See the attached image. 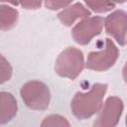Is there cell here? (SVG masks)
I'll return each mask as SVG.
<instances>
[{
    "label": "cell",
    "instance_id": "obj_1",
    "mask_svg": "<svg viewBox=\"0 0 127 127\" xmlns=\"http://www.w3.org/2000/svg\"><path fill=\"white\" fill-rule=\"evenodd\" d=\"M106 90V83H95L88 91L76 92L70 103L72 114L77 119H87L97 113L102 107Z\"/></svg>",
    "mask_w": 127,
    "mask_h": 127
},
{
    "label": "cell",
    "instance_id": "obj_2",
    "mask_svg": "<svg viewBox=\"0 0 127 127\" xmlns=\"http://www.w3.org/2000/svg\"><path fill=\"white\" fill-rule=\"evenodd\" d=\"M84 66V58L80 50L74 47L64 49L56 60L55 70L62 76L69 79H75Z\"/></svg>",
    "mask_w": 127,
    "mask_h": 127
},
{
    "label": "cell",
    "instance_id": "obj_3",
    "mask_svg": "<svg viewBox=\"0 0 127 127\" xmlns=\"http://www.w3.org/2000/svg\"><path fill=\"white\" fill-rule=\"evenodd\" d=\"M21 97L24 103L34 110H45L50 105L51 92L49 87L42 81L31 80L26 82L21 90Z\"/></svg>",
    "mask_w": 127,
    "mask_h": 127
},
{
    "label": "cell",
    "instance_id": "obj_4",
    "mask_svg": "<svg viewBox=\"0 0 127 127\" xmlns=\"http://www.w3.org/2000/svg\"><path fill=\"white\" fill-rule=\"evenodd\" d=\"M119 56V51L110 39L104 40V48L100 51L90 52L86 60V67L95 71H105L114 65Z\"/></svg>",
    "mask_w": 127,
    "mask_h": 127
},
{
    "label": "cell",
    "instance_id": "obj_5",
    "mask_svg": "<svg viewBox=\"0 0 127 127\" xmlns=\"http://www.w3.org/2000/svg\"><path fill=\"white\" fill-rule=\"evenodd\" d=\"M124 104L121 98L110 96L99 110L92 127H116L123 113Z\"/></svg>",
    "mask_w": 127,
    "mask_h": 127
},
{
    "label": "cell",
    "instance_id": "obj_6",
    "mask_svg": "<svg viewBox=\"0 0 127 127\" xmlns=\"http://www.w3.org/2000/svg\"><path fill=\"white\" fill-rule=\"evenodd\" d=\"M103 25L104 19L102 17H87L73 27L71 31L72 38L77 44L86 45L95 36L101 33Z\"/></svg>",
    "mask_w": 127,
    "mask_h": 127
},
{
    "label": "cell",
    "instance_id": "obj_7",
    "mask_svg": "<svg viewBox=\"0 0 127 127\" xmlns=\"http://www.w3.org/2000/svg\"><path fill=\"white\" fill-rule=\"evenodd\" d=\"M126 25L127 15L123 10L111 13L104 20L106 33L112 36L120 46H125L126 44Z\"/></svg>",
    "mask_w": 127,
    "mask_h": 127
},
{
    "label": "cell",
    "instance_id": "obj_8",
    "mask_svg": "<svg viewBox=\"0 0 127 127\" xmlns=\"http://www.w3.org/2000/svg\"><path fill=\"white\" fill-rule=\"evenodd\" d=\"M90 16V12L81 3L70 4L58 14L59 20L64 26H71L77 19H85Z\"/></svg>",
    "mask_w": 127,
    "mask_h": 127
},
{
    "label": "cell",
    "instance_id": "obj_9",
    "mask_svg": "<svg viewBox=\"0 0 127 127\" xmlns=\"http://www.w3.org/2000/svg\"><path fill=\"white\" fill-rule=\"evenodd\" d=\"M17 101L15 97L6 91H0V125L11 121L17 114Z\"/></svg>",
    "mask_w": 127,
    "mask_h": 127
},
{
    "label": "cell",
    "instance_id": "obj_10",
    "mask_svg": "<svg viewBox=\"0 0 127 127\" xmlns=\"http://www.w3.org/2000/svg\"><path fill=\"white\" fill-rule=\"evenodd\" d=\"M18 11L8 5H0V30L12 29L18 21Z\"/></svg>",
    "mask_w": 127,
    "mask_h": 127
},
{
    "label": "cell",
    "instance_id": "obj_11",
    "mask_svg": "<svg viewBox=\"0 0 127 127\" xmlns=\"http://www.w3.org/2000/svg\"><path fill=\"white\" fill-rule=\"evenodd\" d=\"M41 127H70L65 117L60 114H51L41 123Z\"/></svg>",
    "mask_w": 127,
    "mask_h": 127
},
{
    "label": "cell",
    "instance_id": "obj_12",
    "mask_svg": "<svg viewBox=\"0 0 127 127\" xmlns=\"http://www.w3.org/2000/svg\"><path fill=\"white\" fill-rule=\"evenodd\" d=\"M12 66L5 57L0 54V84L8 81L12 76Z\"/></svg>",
    "mask_w": 127,
    "mask_h": 127
},
{
    "label": "cell",
    "instance_id": "obj_13",
    "mask_svg": "<svg viewBox=\"0 0 127 127\" xmlns=\"http://www.w3.org/2000/svg\"><path fill=\"white\" fill-rule=\"evenodd\" d=\"M86 6H88L91 10L97 13H105L112 10L115 6L114 3L111 2H102V1H86Z\"/></svg>",
    "mask_w": 127,
    "mask_h": 127
},
{
    "label": "cell",
    "instance_id": "obj_14",
    "mask_svg": "<svg viewBox=\"0 0 127 127\" xmlns=\"http://www.w3.org/2000/svg\"><path fill=\"white\" fill-rule=\"evenodd\" d=\"M70 1H46L45 6L50 10H59L62 8H65L68 5H70Z\"/></svg>",
    "mask_w": 127,
    "mask_h": 127
},
{
    "label": "cell",
    "instance_id": "obj_15",
    "mask_svg": "<svg viewBox=\"0 0 127 127\" xmlns=\"http://www.w3.org/2000/svg\"><path fill=\"white\" fill-rule=\"evenodd\" d=\"M20 5L24 7L25 9H38L42 5L41 1H26V2H21Z\"/></svg>",
    "mask_w": 127,
    "mask_h": 127
}]
</instances>
